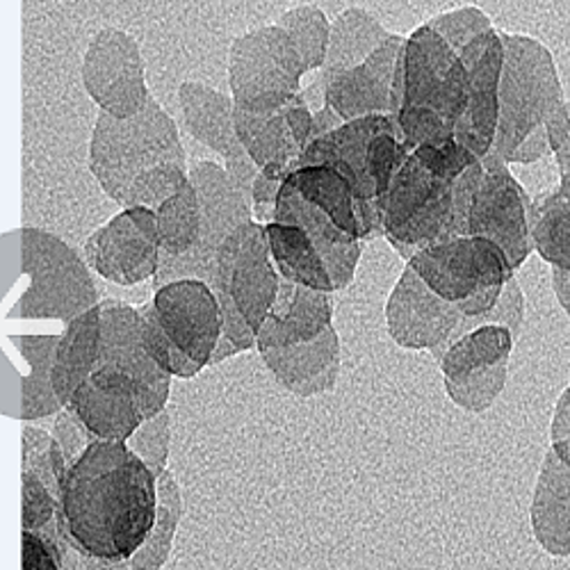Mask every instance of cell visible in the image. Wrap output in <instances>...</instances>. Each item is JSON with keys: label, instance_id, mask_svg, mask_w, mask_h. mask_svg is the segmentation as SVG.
Listing matches in <instances>:
<instances>
[{"label": "cell", "instance_id": "1", "mask_svg": "<svg viewBox=\"0 0 570 570\" xmlns=\"http://www.w3.org/2000/svg\"><path fill=\"white\" fill-rule=\"evenodd\" d=\"M62 511L87 552L128 561L156 522L158 478L126 443L97 441L67 474Z\"/></svg>", "mask_w": 570, "mask_h": 570}, {"label": "cell", "instance_id": "2", "mask_svg": "<svg viewBox=\"0 0 570 570\" xmlns=\"http://www.w3.org/2000/svg\"><path fill=\"white\" fill-rule=\"evenodd\" d=\"M87 165L121 208L156 210L189 180L178 126L154 97L130 119L99 112Z\"/></svg>", "mask_w": 570, "mask_h": 570}, {"label": "cell", "instance_id": "3", "mask_svg": "<svg viewBox=\"0 0 570 570\" xmlns=\"http://www.w3.org/2000/svg\"><path fill=\"white\" fill-rule=\"evenodd\" d=\"M468 106V71L459 53L430 26L415 28L400 51L391 119L400 141L415 151L445 145Z\"/></svg>", "mask_w": 570, "mask_h": 570}, {"label": "cell", "instance_id": "4", "mask_svg": "<svg viewBox=\"0 0 570 570\" xmlns=\"http://www.w3.org/2000/svg\"><path fill=\"white\" fill-rule=\"evenodd\" d=\"M281 285L272 261L265 226L249 222L233 230L217 252L210 288L222 306L224 338L240 352L256 347L263 326Z\"/></svg>", "mask_w": 570, "mask_h": 570}, {"label": "cell", "instance_id": "5", "mask_svg": "<svg viewBox=\"0 0 570 570\" xmlns=\"http://www.w3.org/2000/svg\"><path fill=\"white\" fill-rule=\"evenodd\" d=\"M406 265L430 285V288L456 304L465 315L463 334L482 326L502 293L504 285L513 278V265L507 254L487 237H452L417 252Z\"/></svg>", "mask_w": 570, "mask_h": 570}, {"label": "cell", "instance_id": "6", "mask_svg": "<svg viewBox=\"0 0 570 570\" xmlns=\"http://www.w3.org/2000/svg\"><path fill=\"white\" fill-rule=\"evenodd\" d=\"M85 256L71 249L60 235L21 228V272L28 288L10 311V320L71 322L101 304Z\"/></svg>", "mask_w": 570, "mask_h": 570}, {"label": "cell", "instance_id": "7", "mask_svg": "<svg viewBox=\"0 0 570 570\" xmlns=\"http://www.w3.org/2000/svg\"><path fill=\"white\" fill-rule=\"evenodd\" d=\"M504 65L500 76V119L493 151L509 165L525 141L546 130L548 117L563 106L550 51L525 35L500 32Z\"/></svg>", "mask_w": 570, "mask_h": 570}, {"label": "cell", "instance_id": "8", "mask_svg": "<svg viewBox=\"0 0 570 570\" xmlns=\"http://www.w3.org/2000/svg\"><path fill=\"white\" fill-rule=\"evenodd\" d=\"M454 176L424 163L417 154L404 160L379 206L384 237L409 263L417 252L452 240Z\"/></svg>", "mask_w": 570, "mask_h": 570}, {"label": "cell", "instance_id": "9", "mask_svg": "<svg viewBox=\"0 0 570 570\" xmlns=\"http://www.w3.org/2000/svg\"><path fill=\"white\" fill-rule=\"evenodd\" d=\"M304 62L281 26H258L228 49V87L233 106L247 112H274L302 94Z\"/></svg>", "mask_w": 570, "mask_h": 570}, {"label": "cell", "instance_id": "10", "mask_svg": "<svg viewBox=\"0 0 570 570\" xmlns=\"http://www.w3.org/2000/svg\"><path fill=\"white\" fill-rule=\"evenodd\" d=\"M189 180L195 183L202 206V237L195 252L185 256H160V267L154 278V291L167 283L197 278L213 283L217 252L226 237L240 226L254 222L252 204L237 189L226 169L213 160H199L189 167Z\"/></svg>", "mask_w": 570, "mask_h": 570}, {"label": "cell", "instance_id": "11", "mask_svg": "<svg viewBox=\"0 0 570 570\" xmlns=\"http://www.w3.org/2000/svg\"><path fill=\"white\" fill-rule=\"evenodd\" d=\"M80 73L87 97L108 117L130 119L151 99L139 41L126 30L104 28L94 35Z\"/></svg>", "mask_w": 570, "mask_h": 570}, {"label": "cell", "instance_id": "12", "mask_svg": "<svg viewBox=\"0 0 570 570\" xmlns=\"http://www.w3.org/2000/svg\"><path fill=\"white\" fill-rule=\"evenodd\" d=\"M482 165L484 174L468 213V235L495 243L518 269L534 249L530 228L532 199L495 151L482 158Z\"/></svg>", "mask_w": 570, "mask_h": 570}, {"label": "cell", "instance_id": "13", "mask_svg": "<svg viewBox=\"0 0 570 570\" xmlns=\"http://www.w3.org/2000/svg\"><path fill=\"white\" fill-rule=\"evenodd\" d=\"M82 254L91 272L124 288L154 281L160 267L156 210L124 208L89 235Z\"/></svg>", "mask_w": 570, "mask_h": 570}, {"label": "cell", "instance_id": "14", "mask_svg": "<svg viewBox=\"0 0 570 570\" xmlns=\"http://www.w3.org/2000/svg\"><path fill=\"white\" fill-rule=\"evenodd\" d=\"M101 358L99 367H115L132 379L137 386L145 420L167 409L171 393V374L165 372L149 354L141 336V317L137 306L119 299L101 304Z\"/></svg>", "mask_w": 570, "mask_h": 570}, {"label": "cell", "instance_id": "15", "mask_svg": "<svg viewBox=\"0 0 570 570\" xmlns=\"http://www.w3.org/2000/svg\"><path fill=\"white\" fill-rule=\"evenodd\" d=\"M389 128H397L391 115H372L354 121H345L338 130L328 132L326 137L315 139L313 145L299 158V167L326 165L341 171L354 189L358 219L363 228V240L384 235L382 219H379V206L374 185L370 176V145L372 139Z\"/></svg>", "mask_w": 570, "mask_h": 570}, {"label": "cell", "instance_id": "16", "mask_svg": "<svg viewBox=\"0 0 570 570\" xmlns=\"http://www.w3.org/2000/svg\"><path fill=\"white\" fill-rule=\"evenodd\" d=\"M465 315L461 308L439 297L411 265L402 272L400 281L386 304L389 336L404 350H430L436 361L456 341Z\"/></svg>", "mask_w": 570, "mask_h": 570}, {"label": "cell", "instance_id": "17", "mask_svg": "<svg viewBox=\"0 0 570 570\" xmlns=\"http://www.w3.org/2000/svg\"><path fill=\"white\" fill-rule=\"evenodd\" d=\"M178 104L183 124L199 145L224 158V169L230 183L240 189L252 204V189L258 176L256 163L245 151L235 130V106L226 94L195 80H185L178 87Z\"/></svg>", "mask_w": 570, "mask_h": 570}, {"label": "cell", "instance_id": "18", "mask_svg": "<svg viewBox=\"0 0 570 570\" xmlns=\"http://www.w3.org/2000/svg\"><path fill=\"white\" fill-rule=\"evenodd\" d=\"M468 71V106L454 139L480 160L495 147L500 119V76L504 65L502 37L495 30L480 35L459 53Z\"/></svg>", "mask_w": 570, "mask_h": 570}, {"label": "cell", "instance_id": "19", "mask_svg": "<svg viewBox=\"0 0 570 570\" xmlns=\"http://www.w3.org/2000/svg\"><path fill=\"white\" fill-rule=\"evenodd\" d=\"M154 306L167 336L202 367L210 365L224 334V315L213 288L204 281L185 278L154 293Z\"/></svg>", "mask_w": 570, "mask_h": 570}, {"label": "cell", "instance_id": "20", "mask_svg": "<svg viewBox=\"0 0 570 570\" xmlns=\"http://www.w3.org/2000/svg\"><path fill=\"white\" fill-rule=\"evenodd\" d=\"M313 110L299 94L288 106L274 112H247L235 108V130L245 151L258 169L281 167L297 171L299 158L308 147Z\"/></svg>", "mask_w": 570, "mask_h": 570}, {"label": "cell", "instance_id": "21", "mask_svg": "<svg viewBox=\"0 0 570 570\" xmlns=\"http://www.w3.org/2000/svg\"><path fill=\"white\" fill-rule=\"evenodd\" d=\"M406 37H391L358 67L336 73L324 82L326 106L334 108L343 121L372 115H391L397 58Z\"/></svg>", "mask_w": 570, "mask_h": 570}, {"label": "cell", "instance_id": "22", "mask_svg": "<svg viewBox=\"0 0 570 570\" xmlns=\"http://www.w3.org/2000/svg\"><path fill=\"white\" fill-rule=\"evenodd\" d=\"M97 441L126 443L145 422L137 386L115 367H97L73 393L69 406Z\"/></svg>", "mask_w": 570, "mask_h": 570}, {"label": "cell", "instance_id": "23", "mask_svg": "<svg viewBox=\"0 0 570 570\" xmlns=\"http://www.w3.org/2000/svg\"><path fill=\"white\" fill-rule=\"evenodd\" d=\"M274 222L304 228L311 237V243L324 258L336 293L350 288L356 276L358 261L363 256V240L343 230L322 208L304 199L288 180L283 183V189L278 195Z\"/></svg>", "mask_w": 570, "mask_h": 570}, {"label": "cell", "instance_id": "24", "mask_svg": "<svg viewBox=\"0 0 570 570\" xmlns=\"http://www.w3.org/2000/svg\"><path fill=\"white\" fill-rule=\"evenodd\" d=\"M334 326V293L281 278L278 295L256 334V350L291 347L315 341Z\"/></svg>", "mask_w": 570, "mask_h": 570}, {"label": "cell", "instance_id": "25", "mask_svg": "<svg viewBox=\"0 0 570 570\" xmlns=\"http://www.w3.org/2000/svg\"><path fill=\"white\" fill-rule=\"evenodd\" d=\"M258 354L276 382L299 397L334 391L343 367L341 338L334 326H328L315 341L291 347H272Z\"/></svg>", "mask_w": 570, "mask_h": 570}, {"label": "cell", "instance_id": "26", "mask_svg": "<svg viewBox=\"0 0 570 570\" xmlns=\"http://www.w3.org/2000/svg\"><path fill=\"white\" fill-rule=\"evenodd\" d=\"M515 336L509 326L482 324L454 341L439 365L445 386H461L478 379H504L509 376V356L513 352Z\"/></svg>", "mask_w": 570, "mask_h": 570}, {"label": "cell", "instance_id": "27", "mask_svg": "<svg viewBox=\"0 0 570 570\" xmlns=\"http://www.w3.org/2000/svg\"><path fill=\"white\" fill-rule=\"evenodd\" d=\"M101 358V306L65 324L53 363V389L62 406L99 367Z\"/></svg>", "mask_w": 570, "mask_h": 570}, {"label": "cell", "instance_id": "28", "mask_svg": "<svg viewBox=\"0 0 570 570\" xmlns=\"http://www.w3.org/2000/svg\"><path fill=\"white\" fill-rule=\"evenodd\" d=\"M28 363V374L21 376V420L58 415L65 406L53 389V363L60 343L58 336H10L8 338Z\"/></svg>", "mask_w": 570, "mask_h": 570}, {"label": "cell", "instance_id": "29", "mask_svg": "<svg viewBox=\"0 0 570 570\" xmlns=\"http://www.w3.org/2000/svg\"><path fill=\"white\" fill-rule=\"evenodd\" d=\"M391 32L363 8H350L331 23L326 62L320 71L322 82L334 78L341 71L363 65L379 46H382Z\"/></svg>", "mask_w": 570, "mask_h": 570}, {"label": "cell", "instance_id": "30", "mask_svg": "<svg viewBox=\"0 0 570 570\" xmlns=\"http://www.w3.org/2000/svg\"><path fill=\"white\" fill-rule=\"evenodd\" d=\"M265 233L272 261L281 278L306 285V288L313 291L336 293L326 263L311 243V237L304 228L272 222L265 226Z\"/></svg>", "mask_w": 570, "mask_h": 570}, {"label": "cell", "instance_id": "31", "mask_svg": "<svg viewBox=\"0 0 570 570\" xmlns=\"http://www.w3.org/2000/svg\"><path fill=\"white\" fill-rule=\"evenodd\" d=\"M288 183L304 199L322 208L343 230L363 240V228L358 219L354 189L341 171L326 165L302 167L288 176Z\"/></svg>", "mask_w": 570, "mask_h": 570}, {"label": "cell", "instance_id": "32", "mask_svg": "<svg viewBox=\"0 0 570 570\" xmlns=\"http://www.w3.org/2000/svg\"><path fill=\"white\" fill-rule=\"evenodd\" d=\"M183 515V498L180 487L174 478L171 470H165L158 478V513L156 522L141 543V548L128 559L132 570H163V566L171 557L176 530L180 525Z\"/></svg>", "mask_w": 570, "mask_h": 570}, {"label": "cell", "instance_id": "33", "mask_svg": "<svg viewBox=\"0 0 570 570\" xmlns=\"http://www.w3.org/2000/svg\"><path fill=\"white\" fill-rule=\"evenodd\" d=\"M160 256H185L195 252L202 237V206L193 180H187L178 193L156 208Z\"/></svg>", "mask_w": 570, "mask_h": 570}, {"label": "cell", "instance_id": "34", "mask_svg": "<svg viewBox=\"0 0 570 570\" xmlns=\"http://www.w3.org/2000/svg\"><path fill=\"white\" fill-rule=\"evenodd\" d=\"M532 245L554 272L570 274V199L554 195L532 202Z\"/></svg>", "mask_w": 570, "mask_h": 570}, {"label": "cell", "instance_id": "35", "mask_svg": "<svg viewBox=\"0 0 570 570\" xmlns=\"http://www.w3.org/2000/svg\"><path fill=\"white\" fill-rule=\"evenodd\" d=\"M276 26H281L295 41L306 76L322 71L331 37V21L326 19V14L315 6H302L283 12Z\"/></svg>", "mask_w": 570, "mask_h": 570}, {"label": "cell", "instance_id": "36", "mask_svg": "<svg viewBox=\"0 0 570 570\" xmlns=\"http://www.w3.org/2000/svg\"><path fill=\"white\" fill-rule=\"evenodd\" d=\"M21 472H32L49 487L62 502V491L69 474V463L53 439V434L39 430V426H23V450H21Z\"/></svg>", "mask_w": 570, "mask_h": 570}, {"label": "cell", "instance_id": "37", "mask_svg": "<svg viewBox=\"0 0 570 570\" xmlns=\"http://www.w3.org/2000/svg\"><path fill=\"white\" fill-rule=\"evenodd\" d=\"M137 311L141 317V336H145V345L165 372H169L171 376H180V379H193L204 370L167 336V331L163 328V324L158 320L154 302L137 306Z\"/></svg>", "mask_w": 570, "mask_h": 570}, {"label": "cell", "instance_id": "38", "mask_svg": "<svg viewBox=\"0 0 570 570\" xmlns=\"http://www.w3.org/2000/svg\"><path fill=\"white\" fill-rule=\"evenodd\" d=\"M126 445L149 465V470L160 478L167 470L171 450V415L165 409L156 417H149L137 426V432L126 441Z\"/></svg>", "mask_w": 570, "mask_h": 570}, {"label": "cell", "instance_id": "39", "mask_svg": "<svg viewBox=\"0 0 570 570\" xmlns=\"http://www.w3.org/2000/svg\"><path fill=\"white\" fill-rule=\"evenodd\" d=\"M62 502L37 474L21 472V528L23 532H41L58 518Z\"/></svg>", "mask_w": 570, "mask_h": 570}, {"label": "cell", "instance_id": "40", "mask_svg": "<svg viewBox=\"0 0 570 570\" xmlns=\"http://www.w3.org/2000/svg\"><path fill=\"white\" fill-rule=\"evenodd\" d=\"M432 30H436L456 53H461L468 43H472L480 35L493 30L491 19L478 8H461L454 12L439 14L426 21Z\"/></svg>", "mask_w": 570, "mask_h": 570}, {"label": "cell", "instance_id": "41", "mask_svg": "<svg viewBox=\"0 0 570 570\" xmlns=\"http://www.w3.org/2000/svg\"><path fill=\"white\" fill-rule=\"evenodd\" d=\"M51 434L58 441V445L69 463V470L80 461V456L89 450L91 443H97V439H94V434L82 424V420L67 406L58 413Z\"/></svg>", "mask_w": 570, "mask_h": 570}, {"label": "cell", "instance_id": "42", "mask_svg": "<svg viewBox=\"0 0 570 570\" xmlns=\"http://www.w3.org/2000/svg\"><path fill=\"white\" fill-rule=\"evenodd\" d=\"M288 171L281 167H265L258 171L252 189V210H254V222L267 226L274 222L276 215V204L278 195L283 189V183L288 180Z\"/></svg>", "mask_w": 570, "mask_h": 570}, {"label": "cell", "instance_id": "43", "mask_svg": "<svg viewBox=\"0 0 570 570\" xmlns=\"http://www.w3.org/2000/svg\"><path fill=\"white\" fill-rule=\"evenodd\" d=\"M552 452L570 468V391L561 397L552 422Z\"/></svg>", "mask_w": 570, "mask_h": 570}, {"label": "cell", "instance_id": "44", "mask_svg": "<svg viewBox=\"0 0 570 570\" xmlns=\"http://www.w3.org/2000/svg\"><path fill=\"white\" fill-rule=\"evenodd\" d=\"M343 124H345V121H343V117H341L334 108L324 106L320 112H315V115H313V128H311L308 145H313V141H315V139H320V137H326L328 132L338 130Z\"/></svg>", "mask_w": 570, "mask_h": 570}, {"label": "cell", "instance_id": "45", "mask_svg": "<svg viewBox=\"0 0 570 570\" xmlns=\"http://www.w3.org/2000/svg\"><path fill=\"white\" fill-rule=\"evenodd\" d=\"M568 112H570V106H568ZM554 154H557L559 169H561V187L557 189V195L563 197V199H570V132H568L563 145Z\"/></svg>", "mask_w": 570, "mask_h": 570}, {"label": "cell", "instance_id": "46", "mask_svg": "<svg viewBox=\"0 0 570 570\" xmlns=\"http://www.w3.org/2000/svg\"><path fill=\"white\" fill-rule=\"evenodd\" d=\"M235 354H243L240 350H237L228 338H219V343H217V350H215V354H213V358H210V365H217V363H222V361H226V358H230V356H235Z\"/></svg>", "mask_w": 570, "mask_h": 570}]
</instances>
